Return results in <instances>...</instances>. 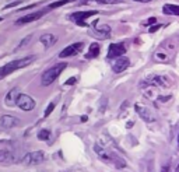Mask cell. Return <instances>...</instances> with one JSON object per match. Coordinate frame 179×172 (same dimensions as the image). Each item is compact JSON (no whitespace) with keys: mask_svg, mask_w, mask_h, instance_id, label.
Listing matches in <instances>:
<instances>
[{"mask_svg":"<svg viewBox=\"0 0 179 172\" xmlns=\"http://www.w3.org/2000/svg\"><path fill=\"white\" fill-rule=\"evenodd\" d=\"M84 44L83 42H76V44H71L69 45V46H66L63 51L59 53V57H70V56H76V55H78V52L83 49Z\"/></svg>","mask_w":179,"mask_h":172,"instance_id":"cell-7","label":"cell"},{"mask_svg":"<svg viewBox=\"0 0 179 172\" xmlns=\"http://www.w3.org/2000/svg\"><path fill=\"white\" fill-rule=\"evenodd\" d=\"M126 53V48L123 44H112L109 46V52H108V59L112 57H121Z\"/></svg>","mask_w":179,"mask_h":172,"instance_id":"cell-9","label":"cell"},{"mask_svg":"<svg viewBox=\"0 0 179 172\" xmlns=\"http://www.w3.org/2000/svg\"><path fill=\"white\" fill-rule=\"evenodd\" d=\"M134 108H136V112L140 115V116H141V118H143V119H144L146 122H153V121H154L153 113H151V112H150V111H148V109L146 108V106H140V105H136Z\"/></svg>","mask_w":179,"mask_h":172,"instance_id":"cell-13","label":"cell"},{"mask_svg":"<svg viewBox=\"0 0 179 172\" xmlns=\"http://www.w3.org/2000/svg\"><path fill=\"white\" fill-rule=\"evenodd\" d=\"M20 125V121L16 116H10V115H4L0 118V128L3 129H13Z\"/></svg>","mask_w":179,"mask_h":172,"instance_id":"cell-8","label":"cell"},{"mask_svg":"<svg viewBox=\"0 0 179 172\" xmlns=\"http://www.w3.org/2000/svg\"><path fill=\"white\" fill-rule=\"evenodd\" d=\"M34 60H35V56H27V57H23V59H18V60H14V62H10V63L1 66L0 67V80L7 77L8 74H11L13 71L18 70V69H23V67H25L28 64H31Z\"/></svg>","mask_w":179,"mask_h":172,"instance_id":"cell-1","label":"cell"},{"mask_svg":"<svg viewBox=\"0 0 179 172\" xmlns=\"http://www.w3.org/2000/svg\"><path fill=\"white\" fill-rule=\"evenodd\" d=\"M98 11L97 10H90V11H78V13H73L70 16V20L71 21H74L76 24L81 27H85V20L90 18V17H92V16H97Z\"/></svg>","mask_w":179,"mask_h":172,"instance_id":"cell-6","label":"cell"},{"mask_svg":"<svg viewBox=\"0 0 179 172\" xmlns=\"http://www.w3.org/2000/svg\"><path fill=\"white\" fill-rule=\"evenodd\" d=\"M31 39H32V35H28V37H27L25 39H23V42H21V44H20L16 48V51H20L21 48H25L27 45H28V44H30V42H31Z\"/></svg>","mask_w":179,"mask_h":172,"instance_id":"cell-20","label":"cell"},{"mask_svg":"<svg viewBox=\"0 0 179 172\" xmlns=\"http://www.w3.org/2000/svg\"><path fill=\"white\" fill-rule=\"evenodd\" d=\"M155 21H157V18H155V17H151V18H148L147 21H146V24H147V25H150V24H154Z\"/></svg>","mask_w":179,"mask_h":172,"instance_id":"cell-26","label":"cell"},{"mask_svg":"<svg viewBox=\"0 0 179 172\" xmlns=\"http://www.w3.org/2000/svg\"><path fill=\"white\" fill-rule=\"evenodd\" d=\"M161 27H162L161 24H155L154 27H150V30H148V31H150V32H155V31H158Z\"/></svg>","mask_w":179,"mask_h":172,"instance_id":"cell-24","label":"cell"},{"mask_svg":"<svg viewBox=\"0 0 179 172\" xmlns=\"http://www.w3.org/2000/svg\"><path fill=\"white\" fill-rule=\"evenodd\" d=\"M74 83H76V77H71V78H69L64 84H66V85H70V84H74Z\"/></svg>","mask_w":179,"mask_h":172,"instance_id":"cell-25","label":"cell"},{"mask_svg":"<svg viewBox=\"0 0 179 172\" xmlns=\"http://www.w3.org/2000/svg\"><path fill=\"white\" fill-rule=\"evenodd\" d=\"M20 109H23V111H25V112H30L32 109L35 108V105H37V102L32 99L30 95H27V94H20L18 95V99H17V104H16Z\"/></svg>","mask_w":179,"mask_h":172,"instance_id":"cell-5","label":"cell"},{"mask_svg":"<svg viewBox=\"0 0 179 172\" xmlns=\"http://www.w3.org/2000/svg\"><path fill=\"white\" fill-rule=\"evenodd\" d=\"M175 172H179V165L176 166V169H175Z\"/></svg>","mask_w":179,"mask_h":172,"instance_id":"cell-30","label":"cell"},{"mask_svg":"<svg viewBox=\"0 0 179 172\" xmlns=\"http://www.w3.org/2000/svg\"><path fill=\"white\" fill-rule=\"evenodd\" d=\"M129 66H130V60L128 57H118L116 62L112 64V70L115 73H122V71L126 70Z\"/></svg>","mask_w":179,"mask_h":172,"instance_id":"cell-11","label":"cell"},{"mask_svg":"<svg viewBox=\"0 0 179 172\" xmlns=\"http://www.w3.org/2000/svg\"><path fill=\"white\" fill-rule=\"evenodd\" d=\"M1 20H3V18H1V17H0V21H1Z\"/></svg>","mask_w":179,"mask_h":172,"instance_id":"cell-31","label":"cell"},{"mask_svg":"<svg viewBox=\"0 0 179 172\" xmlns=\"http://www.w3.org/2000/svg\"><path fill=\"white\" fill-rule=\"evenodd\" d=\"M53 109H55V104H53V102H51V104L48 105V108H46V111H45V113H44L45 118H48V116H49V115H51L52 112H53Z\"/></svg>","mask_w":179,"mask_h":172,"instance_id":"cell-23","label":"cell"},{"mask_svg":"<svg viewBox=\"0 0 179 172\" xmlns=\"http://www.w3.org/2000/svg\"><path fill=\"white\" fill-rule=\"evenodd\" d=\"M97 32L101 35V37H104V38H106V37H109V34H111V28H109L108 25H101V27H97L95 28Z\"/></svg>","mask_w":179,"mask_h":172,"instance_id":"cell-19","label":"cell"},{"mask_svg":"<svg viewBox=\"0 0 179 172\" xmlns=\"http://www.w3.org/2000/svg\"><path fill=\"white\" fill-rule=\"evenodd\" d=\"M39 41H41L42 45H45V48H49V46L56 44L58 39H56L55 35H52V34H45V35H42V37L39 38Z\"/></svg>","mask_w":179,"mask_h":172,"instance_id":"cell-15","label":"cell"},{"mask_svg":"<svg viewBox=\"0 0 179 172\" xmlns=\"http://www.w3.org/2000/svg\"><path fill=\"white\" fill-rule=\"evenodd\" d=\"M164 13L179 16V6H176V4H166V6H164Z\"/></svg>","mask_w":179,"mask_h":172,"instance_id":"cell-17","label":"cell"},{"mask_svg":"<svg viewBox=\"0 0 179 172\" xmlns=\"http://www.w3.org/2000/svg\"><path fill=\"white\" fill-rule=\"evenodd\" d=\"M46 13V10H41V11H35V13H31V14H27V16H24L23 18L17 20V25H21V24H28V23H32V21H37V20H39L44 14Z\"/></svg>","mask_w":179,"mask_h":172,"instance_id":"cell-10","label":"cell"},{"mask_svg":"<svg viewBox=\"0 0 179 172\" xmlns=\"http://www.w3.org/2000/svg\"><path fill=\"white\" fill-rule=\"evenodd\" d=\"M64 67H66V63H59V64H56V66L51 67L49 70L45 71L44 74H42V77H41L42 85L48 87V85H51L53 81H56V78L60 76V73L63 71Z\"/></svg>","mask_w":179,"mask_h":172,"instance_id":"cell-2","label":"cell"},{"mask_svg":"<svg viewBox=\"0 0 179 172\" xmlns=\"http://www.w3.org/2000/svg\"><path fill=\"white\" fill-rule=\"evenodd\" d=\"M17 4H20V1H16V3H11V4H7L4 8H11V7H14V6H17Z\"/></svg>","mask_w":179,"mask_h":172,"instance_id":"cell-27","label":"cell"},{"mask_svg":"<svg viewBox=\"0 0 179 172\" xmlns=\"http://www.w3.org/2000/svg\"><path fill=\"white\" fill-rule=\"evenodd\" d=\"M71 1H80V0H59V1H55V3H52L48 6V10H53V8H58L60 6H64V4H67V3H71Z\"/></svg>","mask_w":179,"mask_h":172,"instance_id":"cell-18","label":"cell"},{"mask_svg":"<svg viewBox=\"0 0 179 172\" xmlns=\"http://www.w3.org/2000/svg\"><path fill=\"white\" fill-rule=\"evenodd\" d=\"M98 3H102V4H121V3H123V0H98Z\"/></svg>","mask_w":179,"mask_h":172,"instance_id":"cell-22","label":"cell"},{"mask_svg":"<svg viewBox=\"0 0 179 172\" xmlns=\"http://www.w3.org/2000/svg\"><path fill=\"white\" fill-rule=\"evenodd\" d=\"M95 153H97V155H98L99 158L102 159V161H106V162H112V164H115L116 168H125V166H126V164H125V161H123V159H121L119 157H116L115 154L105 151V150L101 148L99 146H95Z\"/></svg>","mask_w":179,"mask_h":172,"instance_id":"cell-3","label":"cell"},{"mask_svg":"<svg viewBox=\"0 0 179 172\" xmlns=\"http://www.w3.org/2000/svg\"><path fill=\"white\" fill-rule=\"evenodd\" d=\"M99 55V45L98 44H91L90 45V51H88V53L85 55V57L87 59H92V57H97Z\"/></svg>","mask_w":179,"mask_h":172,"instance_id":"cell-16","label":"cell"},{"mask_svg":"<svg viewBox=\"0 0 179 172\" xmlns=\"http://www.w3.org/2000/svg\"><path fill=\"white\" fill-rule=\"evenodd\" d=\"M133 1H140V3H148V1H153V0H133Z\"/></svg>","mask_w":179,"mask_h":172,"instance_id":"cell-28","label":"cell"},{"mask_svg":"<svg viewBox=\"0 0 179 172\" xmlns=\"http://www.w3.org/2000/svg\"><path fill=\"white\" fill-rule=\"evenodd\" d=\"M51 137V133H49V130H41L38 133V139L39 140H48Z\"/></svg>","mask_w":179,"mask_h":172,"instance_id":"cell-21","label":"cell"},{"mask_svg":"<svg viewBox=\"0 0 179 172\" xmlns=\"http://www.w3.org/2000/svg\"><path fill=\"white\" fill-rule=\"evenodd\" d=\"M17 161V158L14 157V154L8 150H0V164H4V165H8V164H14Z\"/></svg>","mask_w":179,"mask_h":172,"instance_id":"cell-12","label":"cell"},{"mask_svg":"<svg viewBox=\"0 0 179 172\" xmlns=\"http://www.w3.org/2000/svg\"><path fill=\"white\" fill-rule=\"evenodd\" d=\"M44 161H45L44 151H32V153H28L21 159V162L25 164V165H38V164H42Z\"/></svg>","mask_w":179,"mask_h":172,"instance_id":"cell-4","label":"cell"},{"mask_svg":"<svg viewBox=\"0 0 179 172\" xmlns=\"http://www.w3.org/2000/svg\"><path fill=\"white\" fill-rule=\"evenodd\" d=\"M18 90L14 88L11 90L8 94H7L6 97V105H8V106H13V105H16L17 104V99H18Z\"/></svg>","mask_w":179,"mask_h":172,"instance_id":"cell-14","label":"cell"},{"mask_svg":"<svg viewBox=\"0 0 179 172\" xmlns=\"http://www.w3.org/2000/svg\"><path fill=\"white\" fill-rule=\"evenodd\" d=\"M161 172H168V166H164V168L161 169Z\"/></svg>","mask_w":179,"mask_h":172,"instance_id":"cell-29","label":"cell"}]
</instances>
